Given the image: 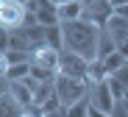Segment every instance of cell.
I'll use <instances>...</instances> for the list:
<instances>
[{
  "label": "cell",
  "instance_id": "6da1fadb",
  "mask_svg": "<svg viewBox=\"0 0 128 117\" xmlns=\"http://www.w3.org/2000/svg\"><path fill=\"white\" fill-rule=\"evenodd\" d=\"M61 34H64V50H70L86 61L98 59V45H100V28L92 25L86 20H70V22H61Z\"/></svg>",
  "mask_w": 128,
  "mask_h": 117
},
{
  "label": "cell",
  "instance_id": "7a4b0ae2",
  "mask_svg": "<svg viewBox=\"0 0 128 117\" xmlns=\"http://www.w3.org/2000/svg\"><path fill=\"white\" fill-rule=\"evenodd\" d=\"M89 89H92L89 81H78V78H67V75H56V95H58V100H61L64 109H70L72 103L89 98Z\"/></svg>",
  "mask_w": 128,
  "mask_h": 117
},
{
  "label": "cell",
  "instance_id": "3957f363",
  "mask_svg": "<svg viewBox=\"0 0 128 117\" xmlns=\"http://www.w3.org/2000/svg\"><path fill=\"white\" fill-rule=\"evenodd\" d=\"M25 17H28V9L20 0H0V28H6L8 34L20 31L25 25Z\"/></svg>",
  "mask_w": 128,
  "mask_h": 117
},
{
  "label": "cell",
  "instance_id": "277c9868",
  "mask_svg": "<svg viewBox=\"0 0 128 117\" xmlns=\"http://www.w3.org/2000/svg\"><path fill=\"white\" fill-rule=\"evenodd\" d=\"M112 17H114V6L109 0H84V20L86 22L103 28V25H109Z\"/></svg>",
  "mask_w": 128,
  "mask_h": 117
},
{
  "label": "cell",
  "instance_id": "5b68a950",
  "mask_svg": "<svg viewBox=\"0 0 128 117\" xmlns=\"http://www.w3.org/2000/svg\"><path fill=\"white\" fill-rule=\"evenodd\" d=\"M86 70H89V61L86 59H81V56H75L70 50H61V56H58V75L86 81Z\"/></svg>",
  "mask_w": 128,
  "mask_h": 117
},
{
  "label": "cell",
  "instance_id": "8992f818",
  "mask_svg": "<svg viewBox=\"0 0 128 117\" xmlns=\"http://www.w3.org/2000/svg\"><path fill=\"white\" fill-rule=\"evenodd\" d=\"M89 103L95 106V109H100V111H106V114H112V109H114V95H112V89H109V81H100V84H92V89H89Z\"/></svg>",
  "mask_w": 128,
  "mask_h": 117
},
{
  "label": "cell",
  "instance_id": "52a82bcc",
  "mask_svg": "<svg viewBox=\"0 0 128 117\" xmlns=\"http://www.w3.org/2000/svg\"><path fill=\"white\" fill-rule=\"evenodd\" d=\"M58 50H53V48H48V45H42V48H36L34 53H31V64H36V67H45V70H53V73H58Z\"/></svg>",
  "mask_w": 128,
  "mask_h": 117
},
{
  "label": "cell",
  "instance_id": "ba28073f",
  "mask_svg": "<svg viewBox=\"0 0 128 117\" xmlns=\"http://www.w3.org/2000/svg\"><path fill=\"white\" fill-rule=\"evenodd\" d=\"M8 92L14 95V100L22 106V109L34 106V89H31L25 81H11V84H8Z\"/></svg>",
  "mask_w": 128,
  "mask_h": 117
},
{
  "label": "cell",
  "instance_id": "9c48e42d",
  "mask_svg": "<svg viewBox=\"0 0 128 117\" xmlns=\"http://www.w3.org/2000/svg\"><path fill=\"white\" fill-rule=\"evenodd\" d=\"M22 114H25V109L14 100L11 92H3L0 95V117H22Z\"/></svg>",
  "mask_w": 128,
  "mask_h": 117
},
{
  "label": "cell",
  "instance_id": "30bf717a",
  "mask_svg": "<svg viewBox=\"0 0 128 117\" xmlns=\"http://www.w3.org/2000/svg\"><path fill=\"white\" fill-rule=\"evenodd\" d=\"M56 11H58V20H61V22L81 20V17H84V3H78V0H70V3L56 6Z\"/></svg>",
  "mask_w": 128,
  "mask_h": 117
},
{
  "label": "cell",
  "instance_id": "8fae6325",
  "mask_svg": "<svg viewBox=\"0 0 128 117\" xmlns=\"http://www.w3.org/2000/svg\"><path fill=\"white\" fill-rule=\"evenodd\" d=\"M106 78H109V70H106V64H103L100 59L89 61V70H86V81H89V84H100V81H106Z\"/></svg>",
  "mask_w": 128,
  "mask_h": 117
},
{
  "label": "cell",
  "instance_id": "7c38bea8",
  "mask_svg": "<svg viewBox=\"0 0 128 117\" xmlns=\"http://www.w3.org/2000/svg\"><path fill=\"white\" fill-rule=\"evenodd\" d=\"M106 28H109V34L114 36V42L128 39V20H122V17H117V14L109 20V25H106Z\"/></svg>",
  "mask_w": 128,
  "mask_h": 117
},
{
  "label": "cell",
  "instance_id": "4fadbf2b",
  "mask_svg": "<svg viewBox=\"0 0 128 117\" xmlns=\"http://www.w3.org/2000/svg\"><path fill=\"white\" fill-rule=\"evenodd\" d=\"M45 45L53 50H64V34H61V25H53V28H45Z\"/></svg>",
  "mask_w": 128,
  "mask_h": 117
},
{
  "label": "cell",
  "instance_id": "5bb4252c",
  "mask_svg": "<svg viewBox=\"0 0 128 117\" xmlns=\"http://www.w3.org/2000/svg\"><path fill=\"white\" fill-rule=\"evenodd\" d=\"M112 53H117V42H114V36L106 31V34H100V45H98V59L103 61V59H109Z\"/></svg>",
  "mask_w": 128,
  "mask_h": 117
},
{
  "label": "cell",
  "instance_id": "9a60e30c",
  "mask_svg": "<svg viewBox=\"0 0 128 117\" xmlns=\"http://www.w3.org/2000/svg\"><path fill=\"white\" fill-rule=\"evenodd\" d=\"M56 95V81H48V84H39V89L34 92V106H45L50 98Z\"/></svg>",
  "mask_w": 128,
  "mask_h": 117
},
{
  "label": "cell",
  "instance_id": "2e32d148",
  "mask_svg": "<svg viewBox=\"0 0 128 117\" xmlns=\"http://www.w3.org/2000/svg\"><path fill=\"white\" fill-rule=\"evenodd\" d=\"M31 75V61H25V64H14V67H8V73H6V81L11 84V81H22V78H28Z\"/></svg>",
  "mask_w": 128,
  "mask_h": 117
},
{
  "label": "cell",
  "instance_id": "e0dca14e",
  "mask_svg": "<svg viewBox=\"0 0 128 117\" xmlns=\"http://www.w3.org/2000/svg\"><path fill=\"white\" fill-rule=\"evenodd\" d=\"M103 64H106V70H109V75H112V73H117L120 67H125V64H128V59L117 50V53H112L109 59H103Z\"/></svg>",
  "mask_w": 128,
  "mask_h": 117
},
{
  "label": "cell",
  "instance_id": "ac0fdd59",
  "mask_svg": "<svg viewBox=\"0 0 128 117\" xmlns=\"http://www.w3.org/2000/svg\"><path fill=\"white\" fill-rule=\"evenodd\" d=\"M89 106H92L89 98H84V100H78L67 109V117H89Z\"/></svg>",
  "mask_w": 128,
  "mask_h": 117
},
{
  "label": "cell",
  "instance_id": "d6986e66",
  "mask_svg": "<svg viewBox=\"0 0 128 117\" xmlns=\"http://www.w3.org/2000/svg\"><path fill=\"white\" fill-rule=\"evenodd\" d=\"M6 59H8V64L14 67V64H25V61H31V53H22V50H8V53H6Z\"/></svg>",
  "mask_w": 128,
  "mask_h": 117
},
{
  "label": "cell",
  "instance_id": "ffe728a7",
  "mask_svg": "<svg viewBox=\"0 0 128 117\" xmlns=\"http://www.w3.org/2000/svg\"><path fill=\"white\" fill-rule=\"evenodd\" d=\"M112 117H128V98H122V100H117V103H114Z\"/></svg>",
  "mask_w": 128,
  "mask_h": 117
},
{
  "label": "cell",
  "instance_id": "44dd1931",
  "mask_svg": "<svg viewBox=\"0 0 128 117\" xmlns=\"http://www.w3.org/2000/svg\"><path fill=\"white\" fill-rule=\"evenodd\" d=\"M8 39H11V34L6 28H0V53H8Z\"/></svg>",
  "mask_w": 128,
  "mask_h": 117
},
{
  "label": "cell",
  "instance_id": "7402d4cb",
  "mask_svg": "<svg viewBox=\"0 0 128 117\" xmlns=\"http://www.w3.org/2000/svg\"><path fill=\"white\" fill-rule=\"evenodd\" d=\"M25 114H28V117H48L42 106H28V109H25Z\"/></svg>",
  "mask_w": 128,
  "mask_h": 117
},
{
  "label": "cell",
  "instance_id": "603a6c76",
  "mask_svg": "<svg viewBox=\"0 0 128 117\" xmlns=\"http://www.w3.org/2000/svg\"><path fill=\"white\" fill-rule=\"evenodd\" d=\"M8 67H11V64H8V59H6V53H0V75H3V78H6V73H8Z\"/></svg>",
  "mask_w": 128,
  "mask_h": 117
},
{
  "label": "cell",
  "instance_id": "cb8c5ba5",
  "mask_svg": "<svg viewBox=\"0 0 128 117\" xmlns=\"http://www.w3.org/2000/svg\"><path fill=\"white\" fill-rule=\"evenodd\" d=\"M117 50H120V53L128 59V39H120V42H117Z\"/></svg>",
  "mask_w": 128,
  "mask_h": 117
},
{
  "label": "cell",
  "instance_id": "d4e9b609",
  "mask_svg": "<svg viewBox=\"0 0 128 117\" xmlns=\"http://www.w3.org/2000/svg\"><path fill=\"white\" fill-rule=\"evenodd\" d=\"M89 117H112V114H106V111H100V109L89 106Z\"/></svg>",
  "mask_w": 128,
  "mask_h": 117
},
{
  "label": "cell",
  "instance_id": "484cf974",
  "mask_svg": "<svg viewBox=\"0 0 128 117\" xmlns=\"http://www.w3.org/2000/svg\"><path fill=\"white\" fill-rule=\"evenodd\" d=\"M114 14H117V17H122V20H128V6H120V9H114Z\"/></svg>",
  "mask_w": 128,
  "mask_h": 117
},
{
  "label": "cell",
  "instance_id": "4316f807",
  "mask_svg": "<svg viewBox=\"0 0 128 117\" xmlns=\"http://www.w3.org/2000/svg\"><path fill=\"white\" fill-rule=\"evenodd\" d=\"M109 3H112L114 9H120V6H128V0H109Z\"/></svg>",
  "mask_w": 128,
  "mask_h": 117
},
{
  "label": "cell",
  "instance_id": "83f0119b",
  "mask_svg": "<svg viewBox=\"0 0 128 117\" xmlns=\"http://www.w3.org/2000/svg\"><path fill=\"white\" fill-rule=\"evenodd\" d=\"M22 117H28V114H22Z\"/></svg>",
  "mask_w": 128,
  "mask_h": 117
}]
</instances>
